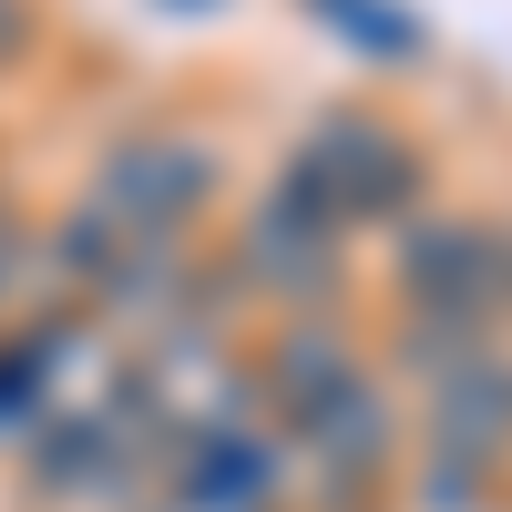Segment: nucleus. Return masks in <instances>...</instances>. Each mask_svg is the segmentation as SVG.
Returning a JSON list of instances; mask_svg holds the SVG:
<instances>
[{
	"label": "nucleus",
	"instance_id": "f257e3e1",
	"mask_svg": "<svg viewBox=\"0 0 512 512\" xmlns=\"http://www.w3.org/2000/svg\"><path fill=\"white\" fill-rule=\"evenodd\" d=\"M400 185H410V154L379 134V123H359V113H338L318 134V154L287 175L297 205H400Z\"/></svg>",
	"mask_w": 512,
	"mask_h": 512
},
{
	"label": "nucleus",
	"instance_id": "f03ea898",
	"mask_svg": "<svg viewBox=\"0 0 512 512\" xmlns=\"http://www.w3.org/2000/svg\"><path fill=\"white\" fill-rule=\"evenodd\" d=\"M502 277H512V246L482 236V226H441V236L410 246V297L431 318H451V328H472V308H492Z\"/></svg>",
	"mask_w": 512,
	"mask_h": 512
},
{
	"label": "nucleus",
	"instance_id": "7ed1b4c3",
	"mask_svg": "<svg viewBox=\"0 0 512 512\" xmlns=\"http://www.w3.org/2000/svg\"><path fill=\"white\" fill-rule=\"evenodd\" d=\"M205 185H216V154H205V144H154V154H134L113 175V195L134 205V216H144V205H154V216H185V205H205Z\"/></svg>",
	"mask_w": 512,
	"mask_h": 512
},
{
	"label": "nucleus",
	"instance_id": "20e7f679",
	"mask_svg": "<svg viewBox=\"0 0 512 512\" xmlns=\"http://www.w3.org/2000/svg\"><path fill=\"white\" fill-rule=\"evenodd\" d=\"M318 11H338V21H349V41H369V52H410V21L379 11V0H318Z\"/></svg>",
	"mask_w": 512,
	"mask_h": 512
}]
</instances>
